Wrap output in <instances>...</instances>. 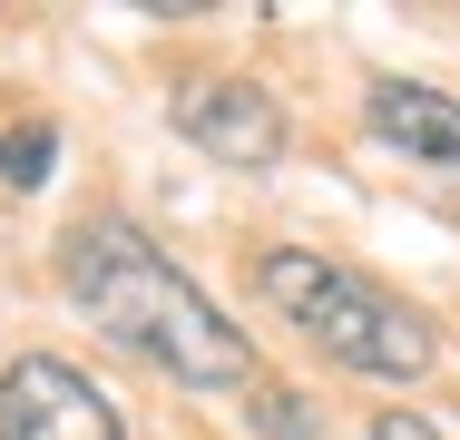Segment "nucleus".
I'll use <instances>...</instances> for the list:
<instances>
[{
    "mask_svg": "<svg viewBox=\"0 0 460 440\" xmlns=\"http://www.w3.org/2000/svg\"><path fill=\"white\" fill-rule=\"evenodd\" d=\"M0 440H128L108 392L59 352H20L0 372Z\"/></svg>",
    "mask_w": 460,
    "mask_h": 440,
    "instance_id": "4",
    "label": "nucleus"
},
{
    "mask_svg": "<svg viewBox=\"0 0 460 440\" xmlns=\"http://www.w3.org/2000/svg\"><path fill=\"white\" fill-rule=\"evenodd\" d=\"M363 128L392 147V157H421V167L460 176V98L421 79H372L363 88Z\"/></svg>",
    "mask_w": 460,
    "mask_h": 440,
    "instance_id": "5",
    "label": "nucleus"
},
{
    "mask_svg": "<svg viewBox=\"0 0 460 440\" xmlns=\"http://www.w3.org/2000/svg\"><path fill=\"white\" fill-rule=\"evenodd\" d=\"M245 401H255V431H265V440H314V431H323V411H314L304 392H284V382H255Z\"/></svg>",
    "mask_w": 460,
    "mask_h": 440,
    "instance_id": "7",
    "label": "nucleus"
},
{
    "mask_svg": "<svg viewBox=\"0 0 460 440\" xmlns=\"http://www.w3.org/2000/svg\"><path fill=\"white\" fill-rule=\"evenodd\" d=\"M167 118H177L186 147L216 157V167H275L284 147H294V118H284L255 79H235V69H196V79H177Z\"/></svg>",
    "mask_w": 460,
    "mask_h": 440,
    "instance_id": "3",
    "label": "nucleus"
},
{
    "mask_svg": "<svg viewBox=\"0 0 460 440\" xmlns=\"http://www.w3.org/2000/svg\"><path fill=\"white\" fill-rule=\"evenodd\" d=\"M49 167H59V128H40V118L30 128H0V186L30 196V186H49Z\"/></svg>",
    "mask_w": 460,
    "mask_h": 440,
    "instance_id": "6",
    "label": "nucleus"
},
{
    "mask_svg": "<svg viewBox=\"0 0 460 440\" xmlns=\"http://www.w3.org/2000/svg\"><path fill=\"white\" fill-rule=\"evenodd\" d=\"M59 284L118 352H137L147 372H167L186 392H255L265 382L245 323L216 294H196V274L167 245H147L128 216H79L59 245Z\"/></svg>",
    "mask_w": 460,
    "mask_h": 440,
    "instance_id": "1",
    "label": "nucleus"
},
{
    "mask_svg": "<svg viewBox=\"0 0 460 440\" xmlns=\"http://www.w3.org/2000/svg\"><path fill=\"white\" fill-rule=\"evenodd\" d=\"M372 440H441V431H431V421H411V411H382V421H372Z\"/></svg>",
    "mask_w": 460,
    "mask_h": 440,
    "instance_id": "8",
    "label": "nucleus"
},
{
    "mask_svg": "<svg viewBox=\"0 0 460 440\" xmlns=\"http://www.w3.org/2000/svg\"><path fill=\"white\" fill-rule=\"evenodd\" d=\"M255 294H265L323 362H343V372H363V382H421V372L441 362V333H431L421 304L382 294L372 274L314 255V245H265V255H255Z\"/></svg>",
    "mask_w": 460,
    "mask_h": 440,
    "instance_id": "2",
    "label": "nucleus"
}]
</instances>
